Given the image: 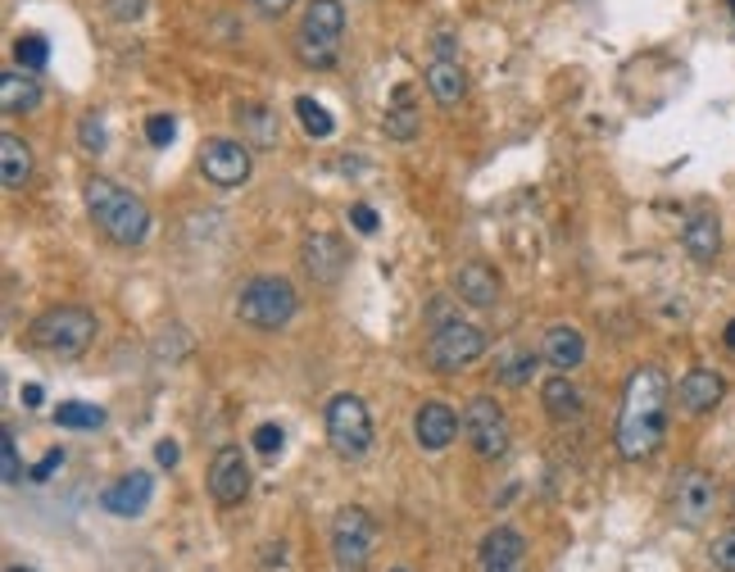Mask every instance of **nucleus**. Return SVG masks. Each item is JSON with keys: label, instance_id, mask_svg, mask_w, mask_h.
Instances as JSON below:
<instances>
[{"label": "nucleus", "instance_id": "obj_41", "mask_svg": "<svg viewBox=\"0 0 735 572\" xmlns=\"http://www.w3.org/2000/svg\"><path fill=\"white\" fill-rule=\"evenodd\" d=\"M255 5H264V10H268V14H282V10H287V5H291V0H255Z\"/></svg>", "mask_w": 735, "mask_h": 572}, {"label": "nucleus", "instance_id": "obj_4", "mask_svg": "<svg viewBox=\"0 0 735 572\" xmlns=\"http://www.w3.org/2000/svg\"><path fill=\"white\" fill-rule=\"evenodd\" d=\"M341 37H346V5H341V0H310V5H304L300 27H295L300 65L331 69L336 55H341Z\"/></svg>", "mask_w": 735, "mask_h": 572}, {"label": "nucleus", "instance_id": "obj_36", "mask_svg": "<svg viewBox=\"0 0 735 572\" xmlns=\"http://www.w3.org/2000/svg\"><path fill=\"white\" fill-rule=\"evenodd\" d=\"M59 468H65V450L55 445V450H46V455L33 464V472H27V481H50Z\"/></svg>", "mask_w": 735, "mask_h": 572}, {"label": "nucleus", "instance_id": "obj_10", "mask_svg": "<svg viewBox=\"0 0 735 572\" xmlns=\"http://www.w3.org/2000/svg\"><path fill=\"white\" fill-rule=\"evenodd\" d=\"M250 168H255V150L236 141V137H213L200 145V173L209 187H223V191H236L250 183Z\"/></svg>", "mask_w": 735, "mask_h": 572}, {"label": "nucleus", "instance_id": "obj_42", "mask_svg": "<svg viewBox=\"0 0 735 572\" xmlns=\"http://www.w3.org/2000/svg\"><path fill=\"white\" fill-rule=\"evenodd\" d=\"M722 346H726V350H731V354H735V318H731V323H726V332H722Z\"/></svg>", "mask_w": 735, "mask_h": 572}, {"label": "nucleus", "instance_id": "obj_35", "mask_svg": "<svg viewBox=\"0 0 735 572\" xmlns=\"http://www.w3.org/2000/svg\"><path fill=\"white\" fill-rule=\"evenodd\" d=\"M78 137H82V150L101 155V150H105V124H101V114H86L82 124H78Z\"/></svg>", "mask_w": 735, "mask_h": 572}, {"label": "nucleus", "instance_id": "obj_24", "mask_svg": "<svg viewBox=\"0 0 735 572\" xmlns=\"http://www.w3.org/2000/svg\"><path fill=\"white\" fill-rule=\"evenodd\" d=\"M236 124H241V141L250 150H272L278 145V114L264 109V105H241L236 109Z\"/></svg>", "mask_w": 735, "mask_h": 572}, {"label": "nucleus", "instance_id": "obj_44", "mask_svg": "<svg viewBox=\"0 0 735 572\" xmlns=\"http://www.w3.org/2000/svg\"><path fill=\"white\" fill-rule=\"evenodd\" d=\"M726 5H731V14H735V0H726Z\"/></svg>", "mask_w": 735, "mask_h": 572}, {"label": "nucleus", "instance_id": "obj_6", "mask_svg": "<svg viewBox=\"0 0 735 572\" xmlns=\"http://www.w3.org/2000/svg\"><path fill=\"white\" fill-rule=\"evenodd\" d=\"M481 354H486V332L464 318L436 323V332L427 337V364H432V373H458V369L477 364Z\"/></svg>", "mask_w": 735, "mask_h": 572}, {"label": "nucleus", "instance_id": "obj_25", "mask_svg": "<svg viewBox=\"0 0 735 572\" xmlns=\"http://www.w3.org/2000/svg\"><path fill=\"white\" fill-rule=\"evenodd\" d=\"M42 105V86L27 73H0V109L5 114H33Z\"/></svg>", "mask_w": 735, "mask_h": 572}, {"label": "nucleus", "instance_id": "obj_32", "mask_svg": "<svg viewBox=\"0 0 735 572\" xmlns=\"http://www.w3.org/2000/svg\"><path fill=\"white\" fill-rule=\"evenodd\" d=\"M0 477H5V487H19L23 481V459H19L14 432H5V441H0Z\"/></svg>", "mask_w": 735, "mask_h": 572}, {"label": "nucleus", "instance_id": "obj_17", "mask_svg": "<svg viewBox=\"0 0 735 572\" xmlns=\"http://www.w3.org/2000/svg\"><path fill=\"white\" fill-rule=\"evenodd\" d=\"M722 396H726V377L722 373H713V369H690L681 382H677V405L686 409V413H713L718 405H722Z\"/></svg>", "mask_w": 735, "mask_h": 572}, {"label": "nucleus", "instance_id": "obj_2", "mask_svg": "<svg viewBox=\"0 0 735 572\" xmlns=\"http://www.w3.org/2000/svg\"><path fill=\"white\" fill-rule=\"evenodd\" d=\"M82 196H86L91 223H96L114 241V246L132 250V246H141V241L150 236V205L137 191L109 183V177H91Z\"/></svg>", "mask_w": 735, "mask_h": 572}, {"label": "nucleus", "instance_id": "obj_11", "mask_svg": "<svg viewBox=\"0 0 735 572\" xmlns=\"http://www.w3.org/2000/svg\"><path fill=\"white\" fill-rule=\"evenodd\" d=\"M718 509V481L703 468H681L672 477V518L681 527H703Z\"/></svg>", "mask_w": 735, "mask_h": 572}, {"label": "nucleus", "instance_id": "obj_14", "mask_svg": "<svg viewBox=\"0 0 735 572\" xmlns=\"http://www.w3.org/2000/svg\"><path fill=\"white\" fill-rule=\"evenodd\" d=\"M300 264H304V273H310L314 282L331 287V282H341L350 255H346V246H341V236H331V232H310V236L300 241Z\"/></svg>", "mask_w": 735, "mask_h": 572}, {"label": "nucleus", "instance_id": "obj_9", "mask_svg": "<svg viewBox=\"0 0 735 572\" xmlns=\"http://www.w3.org/2000/svg\"><path fill=\"white\" fill-rule=\"evenodd\" d=\"M464 436L472 445L477 459H500L509 455V441H513V428H509V413L490 400V396H472L464 405Z\"/></svg>", "mask_w": 735, "mask_h": 572}, {"label": "nucleus", "instance_id": "obj_43", "mask_svg": "<svg viewBox=\"0 0 735 572\" xmlns=\"http://www.w3.org/2000/svg\"><path fill=\"white\" fill-rule=\"evenodd\" d=\"M5 572H37V568H5Z\"/></svg>", "mask_w": 735, "mask_h": 572}, {"label": "nucleus", "instance_id": "obj_21", "mask_svg": "<svg viewBox=\"0 0 735 572\" xmlns=\"http://www.w3.org/2000/svg\"><path fill=\"white\" fill-rule=\"evenodd\" d=\"M0 177H5V191H23L33 183V145L14 132L0 137Z\"/></svg>", "mask_w": 735, "mask_h": 572}, {"label": "nucleus", "instance_id": "obj_8", "mask_svg": "<svg viewBox=\"0 0 735 572\" xmlns=\"http://www.w3.org/2000/svg\"><path fill=\"white\" fill-rule=\"evenodd\" d=\"M373 550H377V523L368 509L359 504H346L341 514L331 518V559L350 568V572H363L373 563Z\"/></svg>", "mask_w": 735, "mask_h": 572}, {"label": "nucleus", "instance_id": "obj_7", "mask_svg": "<svg viewBox=\"0 0 735 572\" xmlns=\"http://www.w3.org/2000/svg\"><path fill=\"white\" fill-rule=\"evenodd\" d=\"M327 441L341 459H363L373 450V413L350 390L327 405Z\"/></svg>", "mask_w": 735, "mask_h": 572}, {"label": "nucleus", "instance_id": "obj_29", "mask_svg": "<svg viewBox=\"0 0 735 572\" xmlns=\"http://www.w3.org/2000/svg\"><path fill=\"white\" fill-rule=\"evenodd\" d=\"M14 59H19L23 73H37V69H46V59H50V42L42 33H19L14 37Z\"/></svg>", "mask_w": 735, "mask_h": 572}, {"label": "nucleus", "instance_id": "obj_31", "mask_svg": "<svg viewBox=\"0 0 735 572\" xmlns=\"http://www.w3.org/2000/svg\"><path fill=\"white\" fill-rule=\"evenodd\" d=\"M250 441H255V450L264 459H278L282 450H287V432L278 428V423H259L255 432H250Z\"/></svg>", "mask_w": 735, "mask_h": 572}, {"label": "nucleus", "instance_id": "obj_40", "mask_svg": "<svg viewBox=\"0 0 735 572\" xmlns=\"http://www.w3.org/2000/svg\"><path fill=\"white\" fill-rule=\"evenodd\" d=\"M19 400H23V409H42V400H46V390H42L37 382H27V386H23V396H19Z\"/></svg>", "mask_w": 735, "mask_h": 572}, {"label": "nucleus", "instance_id": "obj_19", "mask_svg": "<svg viewBox=\"0 0 735 572\" xmlns=\"http://www.w3.org/2000/svg\"><path fill=\"white\" fill-rule=\"evenodd\" d=\"M540 354H545V364L555 369V373H572V369L586 364V337H581L572 323H555L545 332Z\"/></svg>", "mask_w": 735, "mask_h": 572}, {"label": "nucleus", "instance_id": "obj_30", "mask_svg": "<svg viewBox=\"0 0 735 572\" xmlns=\"http://www.w3.org/2000/svg\"><path fill=\"white\" fill-rule=\"evenodd\" d=\"M418 132V109L409 105V92H395V109H386V137L409 141Z\"/></svg>", "mask_w": 735, "mask_h": 572}, {"label": "nucleus", "instance_id": "obj_20", "mask_svg": "<svg viewBox=\"0 0 735 572\" xmlns=\"http://www.w3.org/2000/svg\"><path fill=\"white\" fill-rule=\"evenodd\" d=\"M458 300L472 305V310H490L500 300V273L490 264H481V259L464 264V268H458Z\"/></svg>", "mask_w": 735, "mask_h": 572}, {"label": "nucleus", "instance_id": "obj_1", "mask_svg": "<svg viewBox=\"0 0 735 572\" xmlns=\"http://www.w3.org/2000/svg\"><path fill=\"white\" fill-rule=\"evenodd\" d=\"M667 405H672V382L658 364H640L627 377L622 409H618V455L640 464L663 450L667 441Z\"/></svg>", "mask_w": 735, "mask_h": 572}, {"label": "nucleus", "instance_id": "obj_12", "mask_svg": "<svg viewBox=\"0 0 735 572\" xmlns=\"http://www.w3.org/2000/svg\"><path fill=\"white\" fill-rule=\"evenodd\" d=\"M209 495L223 509H232L250 495V459L241 455V445H223L219 455L209 459Z\"/></svg>", "mask_w": 735, "mask_h": 572}, {"label": "nucleus", "instance_id": "obj_15", "mask_svg": "<svg viewBox=\"0 0 735 572\" xmlns=\"http://www.w3.org/2000/svg\"><path fill=\"white\" fill-rule=\"evenodd\" d=\"M150 500H155V477L150 472H128V477H118L114 487H105L101 504H105V514L114 518H141Z\"/></svg>", "mask_w": 735, "mask_h": 572}, {"label": "nucleus", "instance_id": "obj_22", "mask_svg": "<svg viewBox=\"0 0 735 572\" xmlns=\"http://www.w3.org/2000/svg\"><path fill=\"white\" fill-rule=\"evenodd\" d=\"M540 405H545V413L555 418V423H576V418H581V390L572 386L568 373H555L540 386Z\"/></svg>", "mask_w": 735, "mask_h": 572}, {"label": "nucleus", "instance_id": "obj_34", "mask_svg": "<svg viewBox=\"0 0 735 572\" xmlns=\"http://www.w3.org/2000/svg\"><path fill=\"white\" fill-rule=\"evenodd\" d=\"M173 137H177L173 114H150V118H145V141H150V145H160V150H164Z\"/></svg>", "mask_w": 735, "mask_h": 572}, {"label": "nucleus", "instance_id": "obj_16", "mask_svg": "<svg viewBox=\"0 0 735 572\" xmlns=\"http://www.w3.org/2000/svg\"><path fill=\"white\" fill-rule=\"evenodd\" d=\"M458 428H464V418H458L454 405H445V400H427L413 413V436H418L422 450H432V455L458 436Z\"/></svg>", "mask_w": 735, "mask_h": 572}, {"label": "nucleus", "instance_id": "obj_18", "mask_svg": "<svg viewBox=\"0 0 735 572\" xmlns=\"http://www.w3.org/2000/svg\"><path fill=\"white\" fill-rule=\"evenodd\" d=\"M681 246H686V255L695 264H713L722 255V219L713 214V209H695V214L686 219Z\"/></svg>", "mask_w": 735, "mask_h": 572}, {"label": "nucleus", "instance_id": "obj_3", "mask_svg": "<svg viewBox=\"0 0 735 572\" xmlns=\"http://www.w3.org/2000/svg\"><path fill=\"white\" fill-rule=\"evenodd\" d=\"M96 314L82 310V305H55L46 314L33 318V327H27V341H33L37 350H46L50 359H78L86 354V346L96 341Z\"/></svg>", "mask_w": 735, "mask_h": 572}, {"label": "nucleus", "instance_id": "obj_27", "mask_svg": "<svg viewBox=\"0 0 735 572\" xmlns=\"http://www.w3.org/2000/svg\"><path fill=\"white\" fill-rule=\"evenodd\" d=\"M540 359H545V354H536V350H513V354H504V359H500L495 377H500L504 386H527V382H532V373L540 369Z\"/></svg>", "mask_w": 735, "mask_h": 572}, {"label": "nucleus", "instance_id": "obj_37", "mask_svg": "<svg viewBox=\"0 0 735 572\" xmlns=\"http://www.w3.org/2000/svg\"><path fill=\"white\" fill-rule=\"evenodd\" d=\"M105 10L114 23H137L145 14V0H105Z\"/></svg>", "mask_w": 735, "mask_h": 572}, {"label": "nucleus", "instance_id": "obj_5", "mask_svg": "<svg viewBox=\"0 0 735 572\" xmlns=\"http://www.w3.org/2000/svg\"><path fill=\"white\" fill-rule=\"evenodd\" d=\"M300 310V295L287 278L278 273H259L241 287L236 295V318L245 327H259V332H278V327H287Z\"/></svg>", "mask_w": 735, "mask_h": 572}, {"label": "nucleus", "instance_id": "obj_26", "mask_svg": "<svg viewBox=\"0 0 735 572\" xmlns=\"http://www.w3.org/2000/svg\"><path fill=\"white\" fill-rule=\"evenodd\" d=\"M55 428H65V432H96L105 428V409L101 405H86V400H65V405H55Z\"/></svg>", "mask_w": 735, "mask_h": 572}, {"label": "nucleus", "instance_id": "obj_39", "mask_svg": "<svg viewBox=\"0 0 735 572\" xmlns=\"http://www.w3.org/2000/svg\"><path fill=\"white\" fill-rule=\"evenodd\" d=\"M177 459H182L177 441H160V445H155V464H160V468H177Z\"/></svg>", "mask_w": 735, "mask_h": 572}, {"label": "nucleus", "instance_id": "obj_13", "mask_svg": "<svg viewBox=\"0 0 735 572\" xmlns=\"http://www.w3.org/2000/svg\"><path fill=\"white\" fill-rule=\"evenodd\" d=\"M477 568L481 572H527V536L517 527H490L481 536L477 550Z\"/></svg>", "mask_w": 735, "mask_h": 572}, {"label": "nucleus", "instance_id": "obj_28", "mask_svg": "<svg viewBox=\"0 0 735 572\" xmlns=\"http://www.w3.org/2000/svg\"><path fill=\"white\" fill-rule=\"evenodd\" d=\"M295 118H300V128L310 132L314 141H327L331 132H336V124H331V114L314 101V96H295Z\"/></svg>", "mask_w": 735, "mask_h": 572}, {"label": "nucleus", "instance_id": "obj_23", "mask_svg": "<svg viewBox=\"0 0 735 572\" xmlns=\"http://www.w3.org/2000/svg\"><path fill=\"white\" fill-rule=\"evenodd\" d=\"M427 92L441 105H458L468 96V73L458 69V59H432V65H427Z\"/></svg>", "mask_w": 735, "mask_h": 572}, {"label": "nucleus", "instance_id": "obj_38", "mask_svg": "<svg viewBox=\"0 0 735 572\" xmlns=\"http://www.w3.org/2000/svg\"><path fill=\"white\" fill-rule=\"evenodd\" d=\"M350 223H354V232H363V236H373L382 219H377V209H373V205H354V209H350Z\"/></svg>", "mask_w": 735, "mask_h": 572}, {"label": "nucleus", "instance_id": "obj_33", "mask_svg": "<svg viewBox=\"0 0 735 572\" xmlns=\"http://www.w3.org/2000/svg\"><path fill=\"white\" fill-rule=\"evenodd\" d=\"M709 559L718 572H735V527H726L713 546H709Z\"/></svg>", "mask_w": 735, "mask_h": 572}, {"label": "nucleus", "instance_id": "obj_45", "mask_svg": "<svg viewBox=\"0 0 735 572\" xmlns=\"http://www.w3.org/2000/svg\"><path fill=\"white\" fill-rule=\"evenodd\" d=\"M395 572H405V568H395Z\"/></svg>", "mask_w": 735, "mask_h": 572}]
</instances>
